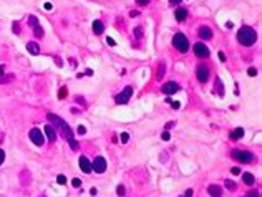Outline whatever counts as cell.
<instances>
[{
	"label": "cell",
	"instance_id": "6da1fadb",
	"mask_svg": "<svg viewBox=\"0 0 262 197\" xmlns=\"http://www.w3.org/2000/svg\"><path fill=\"white\" fill-rule=\"evenodd\" d=\"M47 118H48V121H52L55 126H57V129L61 133V136L65 138V139L70 143V146H72V149L73 151H76L78 149V143L75 141V138H73V131H72V128H70L66 123L63 121L61 118H58V116H55L53 113H48L47 114Z\"/></svg>",
	"mask_w": 262,
	"mask_h": 197
},
{
	"label": "cell",
	"instance_id": "7a4b0ae2",
	"mask_svg": "<svg viewBox=\"0 0 262 197\" xmlns=\"http://www.w3.org/2000/svg\"><path fill=\"white\" fill-rule=\"evenodd\" d=\"M237 40L242 45H246V47H251V45L255 43V40H257V32L252 27H242L239 30V33H237Z\"/></svg>",
	"mask_w": 262,
	"mask_h": 197
},
{
	"label": "cell",
	"instance_id": "3957f363",
	"mask_svg": "<svg viewBox=\"0 0 262 197\" xmlns=\"http://www.w3.org/2000/svg\"><path fill=\"white\" fill-rule=\"evenodd\" d=\"M172 45H174V48H176L178 51H181V53H186V51L189 50V42H187V36L184 35V33H176L174 38H172Z\"/></svg>",
	"mask_w": 262,
	"mask_h": 197
},
{
	"label": "cell",
	"instance_id": "277c9868",
	"mask_svg": "<svg viewBox=\"0 0 262 197\" xmlns=\"http://www.w3.org/2000/svg\"><path fill=\"white\" fill-rule=\"evenodd\" d=\"M231 156H232V158L236 159V161L244 162V164H249V162L254 161V156H252V152H249V151H239V149H234Z\"/></svg>",
	"mask_w": 262,
	"mask_h": 197
},
{
	"label": "cell",
	"instance_id": "5b68a950",
	"mask_svg": "<svg viewBox=\"0 0 262 197\" xmlns=\"http://www.w3.org/2000/svg\"><path fill=\"white\" fill-rule=\"evenodd\" d=\"M131 94H133V88H131V86H126L125 90L115 98L116 104H126L129 101V98H131Z\"/></svg>",
	"mask_w": 262,
	"mask_h": 197
},
{
	"label": "cell",
	"instance_id": "8992f818",
	"mask_svg": "<svg viewBox=\"0 0 262 197\" xmlns=\"http://www.w3.org/2000/svg\"><path fill=\"white\" fill-rule=\"evenodd\" d=\"M30 139H32L33 144H37V146H43V144H45V136H43V133L38 128H33L32 131H30Z\"/></svg>",
	"mask_w": 262,
	"mask_h": 197
},
{
	"label": "cell",
	"instance_id": "52a82bcc",
	"mask_svg": "<svg viewBox=\"0 0 262 197\" xmlns=\"http://www.w3.org/2000/svg\"><path fill=\"white\" fill-rule=\"evenodd\" d=\"M91 169L95 172H98V174H103L106 171V161H105V158H101V156L95 158V161L91 162Z\"/></svg>",
	"mask_w": 262,
	"mask_h": 197
},
{
	"label": "cell",
	"instance_id": "ba28073f",
	"mask_svg": "<svg viewBox=\"0 0 262 197\" xmlns=\"http://www.w3.org/2000/svg\"><path fill=\"white\" fill-rule=\"evenodd\" d=\"M193 48H194V53H196V56H199V58H208V56H209V48L206 47L204 43L198 42Z\"/></svg>",
	"mask_w": 262,
	"mask_h": 197
},
{
	"label": "cell",
	"instance_id": "9c48e42d",
	"mask_svg": "<svg viewBox=\"0 0 262 197\" xmlns=\"http://www.w3.org/2000/svg\"><path fill=\"white\" fill-rule=\"evenodd\" d=\"M196 76L201 83H206L209 80V68L204 66V65H199L198 68H196Z\"/></svg>",
	"mask_w": 262,
	"mask_h": 197
},
{
	"label": "cell",
	"instance_id": "30bf717a",
	"mask_svg": "<svg viewBox=\"0 0 262 197\" xmlns=\"http://www.w3.org/2000/svg\"><path fill=\"white\" fill-rule=\"evenodd\" d=\"M161 90H163V93H164V94H174L176 91H179V85H178V83H174V81H168L161 88Z\"/></svg>",
	"mask_w": 262,
	"mask_h": 197
},
{
	"label": "cell",
	"instance_id": "8fae6325",
	"mask_svg": "<svg viewBox=\"0 0 262 197\" xmlns=\"http://www.w3.org/2000/svg\"><path fill=\"white\" fill-rule=\"evenodd\" d=\"M78 164H80V169H81L85 174H90V172L93 171V169H91V162L88 161L85 156H81V158L78 159Z\"/></svg>",
	"mask_w": 262,
	"mask_h": 197
},
{
	"label": "cell",
	"instance_id": "7c38bea8",
	"mask_svg": "<svg viewBox=\"0 0 262 197\" xmlns=\"http://www.w3.org/2000/svg\"><path fill=\"white\" fill-rule=\"evenodd\" d=\"M45 133H47V138L48 141H52V143H55V139H57V129L53 128L52 124H47L45 126Z\"/></svg>",
	"mask_w": 262,
	"mask_h": 197
},
{
	"label": "cell",
	"instance_id": "4fadbf2b",
	"mask_svg": "<svg viewBox=\"0 0 262 197\" xmlns=\"http://www.w3.org/2000/svg\"><path fill=\"white\" fill-rule=\"evenodd\" d=\"M199 36H201L202 40H211L212 38V30L209 28V27H201V28H199Z\"/></svg>",
	"mask_w": 262,
	"mask_h": 197
},
{
	"label": "cell",
	"instance_id": "5bb4252c",
	"mask_svg": "<svg viewBox=\"0 0 262 197\" xmlns=\"http://www.w3.org/2000/svg\"><path fill=\"white\" fill-rule=\"evenodd\" d=\"M208 192H209L211 197H222V189H221L219 186H209Z\"/></svg>",
	"mask_w": 262,
	"mask_h": 197
},
{
	"label": "cell",
	"instance_id": "9a60e30c",
	"mask_svg": "<svg viewBox=\"0 0 262 197\" xmlns=\"http://www.w3.org/2000/svg\"><path fill=\"white\" fill-rule=\"evenodd\" d=\"M93 32H95V35H101V33L105 32V25H103V22L101 20H95L93 22Z\"/></svg>",
	"mask_w": 262,
	"mask_h": 197
},
{
	"label": "cell",
	"instance_id": "2e32d148",
	"mask_svg": "<svg viewBox=\"0 0 262 197\" xmlns=\"http://www.w3.org/2000/svg\"><path fill=\"white\" fill-rule=\"evenodd\" d=\"M27 50H28V53H32V55H38L40 53V47H38V43H35V42H28L27 43Z\"/></svg>",
	"mask_w": 262,
	"mask_h": 197
},
{
	"label": "cell",
	"instance_id": "e0dca14e",
	"mask_svg": "<svg viewBox=\"0 0 262 197\" xmlns=\"http://www.w3.org/2000/svg\"><path fill=\"white\" fill-rule=\"evenodd\" d=\"M242 181H244V184H247V186H254L255 177H254V174H251V172H244V174H242Z\"/></svg>",
	"mask_w": 262,
	"mask_h": 197
},
{
	"label": "cell",
	"instance_id": "ac0fdd59",
	"mask_svg": "<svg viewBox=\"0 0 262 197\" xmlns=\"http://www.w3.org/2000/svg\"><path fill=\"white\" fill-rule=\"evenodd\" d=\"M242 136H244V129H242V128H236L232 133H231V139H232V141L241 139Z\"/></svg>",
	"mask_w": 262,
	"mask_h": 197
},
{
	"label": "cell",
	"instance_id": "d6986e66",
	"mask_svg": "<svg viewBox=\"0 0 262 197\" xmlns=\"http://www.w3.org/2000/svg\"><path fill=\"white\" fill-rule=\"evenodd\" d=\"M186 17H187V10H186V8H178V10H176V20L178 22L186 20Z\"/></svg>",
	"mask_w": 262,
	"mask_h": 197
},
{
	"label": "cell",
	"instance_id": "ffe728a7",
	"mask_svg": "<svg viewBox=\"0 0 262 197\" xmlns=\"http://www.w3.org/2000/svg\"><path fill=\"white\" fill-rule=\"evenodd\" d=\"M20 177H22V186H27V184H30V172L23 171Z\"/></svg>",
	"mask_w": 262,
	"mask_h": 197
},
{
	"label": "cell",
	"instance_id": "44dd1931",
	"mask_svg": "<svg viewBox=\"0 0 262 197\" xmlns=\"http://www.w3.org/2000/svg\"><path fill=\"white\" fill-rule=\"evenodd\" d=\"M33 33H35V36H37V38H42V36H43V28L40 27V23L33 25Z\"/></svg>",
	"mask_w": 262,
	"mask_h": 197
},
{
	"label": "cell",
	"instance_id": "7402d4cb",
	"mask_svg": "<svg viewBox=\"0 0 262 197\" xmlns=\"http://www.w3.org/2000/svg\"><path fill=\"white\" fill-rule=\"evenodd\" d=\"M216 91H217V94H219V96H222V94H224V88H222V83H221L219 78H216Z\"/></svg>",
	"mask_w": 262,
	"mask_h": 197
},
{
	"label": "cell",
	"instance_id": "603a6c76",
	"mask_svg": "<svg viewBox=\"0 0 262 197\" xmlns=\"http://www.w3.org/2000/svg\"><path fill=\"white\" fill-rule=\"evenodd\" d=\"M164 70H166V65L161 63V65L158 66V75H156V78H158V80H161L163 76H164Z\"/></svg>",
	"mask_w": 262,
	"mask_h": 197
},
{
	"label": "cell",
	"instance_id": "cb8c5ba5",
	"mask_svg": "<svg viewBox=\"0 0 262 197\" xmlns=\"http://www.w3.org/2000/svg\"><path fill=\"white\" fill-rule=\"evenodd\" d=\"M13 78H15V75H5V76H0V83H2V85H5V83H10Z\"/></svg>",
	"mask_w": 262,
	"mask_h": 197
},
{
	"label": "cell",
	"instance_id": "d4e9b609",
	"mask_svg": "<svg viewBox=\"0 0 262 197\" xmlns=\"http://www.w3.org/2000/svg\"><path fill=\"white\" fill-rule=\"evenodd\" d=\"M226 187H227V189H231V190H234V189H236V182H232V181L226 179Z\"/></svg>",
	"mask_w": 262,
	"mask_h": 197
},
{
	"label": "cell",
	"instance_id": "484cf974",
	"mask_svg": "<svg viewBox=\"0 0 262 197\" xmlns=\"http://www.w3.org/2000/svg\"><path fill=\"white\" fill-rule=\"evenodd\" d=\"M119 139H121V143H123V144H126V143H128V139H129V134H128V133H121Z\"/></svg>",
	"mask_w": 262,
	"mask_h": 197
},
{
	"label": "cell",
	"instance_id": "4316f807",
	"mask_svg": "<svg viewBox=\"0 0 262 197\" xmlns=\"http://www.w3.org/2000/svg\"><path fill=\"white\" fill-rule=\"evenodd\" d=\"M134 33H136V36H138V38H143V28H141V27L134 28Z\"/></svg>",
	"mask_w": 262,
	"mask_h": 197
},
{
	"label": "cell",
	"instance_id": "83f0119b",
	"mask_svg": "<svg viewBox=\"0 0 262 197\" xmlns=\"http://www.w3.org/2000/svg\"><path fill=\"white\" fill-rule=\"evenodd\" d=\"M12 30H13V33H20V25H18L17 22H13V25H12Z\"/></svg>",
	"mask_w": 262,
	"mask_h": 197
},
{
	"label": "cell",
	"instance_id": "f1b7e54d",
	"mask_svg": "<svg viewBox=\"0 0 262 197\" xmlns=\"http://www.w3.org/2000/svg\"><path fill=\"white\" fill-rule=\"evenodd\" d=\"M57 182L58 184H65V182H66V177H65L63 174H60V176L57 177Z\"/></svg>",
	"mask_w": 262,
	"mask_h": 197
},
{
	"label": "cell",
	"instance_id": "f546056e",
	"mask_svg": "<svg viewBox=\"0 0 262 197\" xmlns=\"http://www.w3.org/2000/svg\"><path fill=\"white\" fill-rule=\"evenodd\" d=\"M116 194H118V196H125V187L118 186V187H116Z\"/></svg>",
	"mask_w": 262,
	"mask_h": 197
},
{
	"label": "cell",
	"instance_id": "4dcf8cb0",
	"mask_svg": "<svg viewBox=\"0 0 262 197\" xmlns=\"http://www.w3.org/2000/svg\"><path fill=\"white\" fill-rule=\"evenodd\" d=\"M72 186L73 187H81V181H80V179H73L72 181Z\"/></svg>",
	"mask_w": 262,
	"mask_h": 197
},
{
	"label": "cell",
	"instance_id": "1f68e13d",
	"mask_svg": "<svg viewBox=\"0 0 262 197\" xmlns=\"http://www.w3.org/2000/svg\"><path fill=\"white\" fill-rule=\"evenodd\" d=\"M58 96H60V100H63V98L66 96V88H65V86L60 90V94H58Z\"/></svg>",
	"mask_w": 262,
	"mask_h": 197
},
{
	"label": "cell",
	"instance_id": "d6a6232c",
	"mask_svg": "<svg viewBox=\"0 0 262 197\" xmlns=\"http://www.w3.org/2000/svg\"><path fill=\"white\" fill-rule=\"evenodd\" d=\"M161 138H163V141H169V139H171V134H169L168 131H164V133H163V136H161Z\"/></svg>",
	"mask_w": 262,
	"mask_h": 197
},
{
	"label": "cell",
	"instance_id": "836d02e7",
	"mask_svg": "<svg viewBox=\"0 0 262 197\" xmlns=\"http://www.w3.org/2000/svg\"><path fill=\"white\" fill-rule=\"evenodd\" d=\"M247 75L249 76H255V75H257V70H255V68H249L247 70Z\"/></svg>",
	"mask_w": 262,
	"mask_h": 197
},
{
	"label": "cell",
	"instance_id": "e575fe53",
	"mask_svg": "<svg viewBox=\"0 0 262 197\" xmlns=\"http://www.w3.org/2000/svg\"><path fill=\"white\" fill-rule=\"evenodd\" d=\"M247 197H259V192H257V190H249Z\"/></svg>",
	"mask_w": 262,
	"mask_h": 197
},
{
	"label": "cell",
	"instance_id": "d590c367",
	"mask_svg": "<svg viewBox=\"0 0 262 197\" xmlns=\"http://www.w3.org/2000/svg\"><path fill=\"white\" fill-rule=\"evenodd\" d=\"M174 126H176V123H174V121H169L168 124L164 126V128H166V131H169V129H171V128H174Z\"/></svg>",
	"mask_w": 262,
	"mask_h": 197
},
{
	"label": "cell",
	"instance_id": "8d00e7d4",
	"mask_svg": "<svg viewBox=\"0 0 262 197\" xmlns=\"http://www.w3.org/2000/svg\"><path fill=\"white\" fill-rule=\"evenodd\" d=\"M166 101H168V103L171 104L172 108H176V109H178V108H179V103H178V101H171V100H166Z\"/></svg>",
	"mask_w": 262,
	"mask_h": 197
},
{
	"label": "cell",
	"instance_id": "74e56055",
	"mask_svg": "<svg viewBox=\"0 0 262 197\" xmlns=\"http://www.w3.org/2000/svg\"><path fill=\"white\" fill-rule=\"evenodd\" d=\"M4 161H5V152H4V149H0V166H2Z\"/></svg>",
	"mask_w": 262,
	"mask_h": 197
},
{
	"label": "cell",
	"instance_id": "f35d334b",
	"mask_svg": "<svg viewBox=\"0 0 262 197\" xmlns=\"http://www.w3.org/2000/svg\"><path fill=\"white\" fill-rule=\"evenodd\" d=\"M183 197H193V189H187V190H184V196Z\"/></svg>",
	"mask_w": 262,
	"mask_h": 197
},
{
	"label": "cell",
	"instance_id": "ab89813d",
	"mask_svg": "<svg viewBox=\"0 0 262 197\" xmlns=\"http://www.w3.org/2000/svg\"><path fill=\"white\" fill-rule=\"evenodd\" d=\"M106 43H108V45H111V47H115V45H116V43H115V40H113V38H110V36L106 38Z\"/></svg>",
	"mask_w": 262,
	"mask_h": 197
},
{
	"label": "cell",
	"instance_id": "60d3db41",
	"mask_svg": "<svg viewBox=\"0 0 262 197\" xmlns=\"http://www.w3.org/2000/svg\"><path fill=\"white\" fill-rule=\"evenodd\" d=\"M231 172H232L234 176H237V174H241V169H239V167H232V171H231Z\"/></svg>",
	"mask_w": 262,
	"mask_h": 197
},
{
	"label": "cell",
	"instance_id": "b9f144b4",
	"mask_svg": "<svg viewBox=\"0 0 262 197\" xmlns=\"http://www.w3.org/2000/svg\"><path fill=\"white\" fill-rule=\"evenodd\" d=\"M138 15H140V12H138V10H131V12H129V17H138Z\"/></svg>",
	"mask_w": 262,
	"mask_h": 197
},
{
	"label": "cell",
	"instance_id": "7bdbcfd3",
	"mask_svg": "<svg viewBox=\"0 0 262 197\" xmlns=\"http://www.w3.org/2000/svg\"><path fill=\"white\" fill-rule=\"evenodd\" d=\"M78 133L80 134H85L86 133V128H85V126H78Z\"/></svg>",
	"mask_w": 262,
	"mask_h": 197
},
{
	"label": "cell",
	"instance_id": "ee69618b",
	"mask_svg": "<svg viewBox=\"0 0 262 197\" xmlns=\"http://www.w3.org/2000/svg\"><path fill=\"white\" fill-rule=\"evenodd\" d=\"M138 2V5H148L149 4V0H136Z\"/></svg>",
	"mask_w": 262,
	"mask_h": 197
},
{
	"label": "cell",
	"instance_id": "f6af8a7d",
	"mask_svg": "<svg viewBox=\"0 0 262 197\" xmlns=\"http://www.w3.org/2000/svg\"><path fill=\"white\" fill-rule=\"evenodd\" d=\"M43 8H45V10H52V4L50 2H47V4L43 5Z\"/></svg>",
	"mask_w": 262,
	"mask_h": 197
},
{
	"label": "cell",
	"instance_id": "bcb514c9",
	"mask_svg": "<svg viewBox=\"0 0 262 197\" xmlns=\"http://www.w3.org/2000/svg\"><path fill=\"white\" fill-rule=\"evenodd\" d=\"M90 194H91V196H96V194H98L96 187H91V189H90Z\"/></svg>",
	"mask_w": 262,
	"mask_h": 197
},
{
	"label": "cell",
	"instance_id": "7dc6e473",
	"mask_svg": "<svg viewBox=\"0 0 262 197\" xmlns=\"http://www.w3.org/2000/svg\"><path fill=\"white\" fill-rule=\"evenodd\" d=\"M219 60L221 61H226V55H224L222 51H219Z\"/></svg>",
	"mask_w": 262,
	"mask_h": 197
},
{
	"label": "cell",
	"instance_id": "c3c4849f",
	"mask_svg": "<svg viewBox=\"0 0 262 197\" xmlns=\"http://www.w3.org/2000/svg\"><path fill=\"white\" fill-rule=\"evenodd\" d=\"M0 75H2V76L5 75V66H4V65H0Z\"/></svg>",
	"mask_w": 262,
	"mask_h": 197
},
{
	"label": "cell",
	"instance_id": "681fc988",
	"mask_svg": "<svg viewBox=\"0 0 262 197\" xmlns=\"http://www.w3.org/2000/svg\"><path fill=\"white\" fill-rule=\"evenodd\" d=\"M76 101H78L80 104H85V101H83V98H81V96H76Z\"/></svg>",
	"mask_w": 262,
	"mask_h": 197
},
{
	"label": "cell",
	"instance_id": "f907efd6",
	"mask_svg": "<svg viewBox=\"0 0 262 197\" xmlns=\"http://www.w3.org/2000/svg\"><path fill=\"white\" fill-rule=\"evenodd\" d=\"M70 63H72V66H76V60L75 58H70Z\"/></svg>",
	"mask_w": 262,
	"mask_h": 197
},
{
	"label": "cell",
	"instance_id": "816d5d0a",
	"mask_svg": "<svg viewBox=\"0 0 262 197\" xmlns=\"http://www.w3.org/2000/svg\"><path fill=\"white\" fill-rule=\"evenodd\" d=\"M55 60H57V65H58V66H61V65H63V63H61V60H60V58H58V56L55 58Z\"/></svg>",
	"mask_w": 262,
	"mask_h": 197
},
{
	"label": "cell",
	"instance_id": "f5cc1de1",
	"mask_svg": "<svg viewBox=\"0 0 262 197\" xmlns=\"http://www.w3.org/2000/svg\"><path fill=\"white\" fill-rule=\"evenodd\" d=\"M169 2H171V4H179L181 0H169Z\"/></svg>",
	"mask_w": 262,
	"mask_h": 197
},
{
	"label": "cell",
	"instance_id": "db71d44e",
	"mask_svg": "<svg viewBox=\"0 0 262 197\" xmlns=\"http://www.w3.org/2000/svg\"><path fill=\"white\" fill-rule=\"evenodd\" d=\"M2 141H4V134H0V143H2Z\"/></svg>",
	"mask_w": 262,
	"mask_h": 197
}]
</instances>
